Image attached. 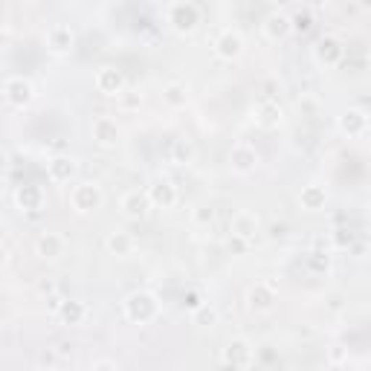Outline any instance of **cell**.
Returning <instances> with one entry per match:
<instances>
[{
    "mask_svg": "<svg viewBox=\"0 0 371 371\" xmlns=\"http://www.w3.org/2000/svg\"><path fill=\"white\" fill-rule=\"evenodd\" d=\"M3 93H6V102H9V105H15V107H27L32 99H35L32 81H29V79H23V76H12V79H6Z\"/></svg>",
    "mask_w": 371,
    "mask_h": 371,
    "instance_id": "277c9868",
    "label": "cell"
},
{
    "mask_svg": "<svg viewBox=\"0 0 371 371\" xmlns=\"http://www.w3.org/2000/svg\"><path fill=\"white\" fill-rule=\"evenodd\" d=\"M107 250L114 255H131L133 253V238L128 232H110L107 235Z\"/></svg>",
    "mask_w": 371,
    "mask_h": 371,
    "instance_id": "cb8c5ba5",
    "label": "cell"
},
{
    "mask_svg": "<svg viewBox=\"0 0 371 371\" xmlns=\"http://www.w3.org/2000/svg\"><path fill=\"white\" fill-rule=\"evenodd\" d=\"M47 47L53 49L55 55L70 53V49H73V29L64 27V23H55V27L47 32Z\"/></svg>",
    "mask_w": 371,
    "mask_h": 371,
    "instance_id": "9a60e30c",
    "label": "cell"
},
{
    "mask_svg": "<svg viewBox=\"0 0 371 371\" xmlns=\"http://www.w3.org/2000/svg\"><path fill=\"white\" fill-rule=\"evenodd\" d=\"M122 96H125V93H122ZM122 105H125V107H137L140 105V96H125V99H122Z\"/></svg>",
    "mask_w": 371,
    "mask_h": 371,
    "instance_id": "f546056e",
    "label": "cell"
},
{
    "mask_svg": "<svg viewBox=\"0 0 371 371\" xmlns=\"http://www.w3.org/2000/svg\"><path fill=\"white\" fill-rule=\"evenodd\" d=\"M64 250H67V241H64V235H58V232H41V238L35 241V253H38L41 258H47V261L61 258Z\"/></svg>",
    "mask_w": 371,
    "mask_h": 371,
    "instance_id": "52a82bcc",
    "label": "cell"
},
{
    "mask_svg": "<svg viewBox=\"0 0 371 371\" xmlns=\"http://www.w3.org/2000/svg\"><path fill=\"white\" fill-rule=\"evenodd\" d=\"M194 322H197V325H215V322H218L215 307H209V305H197V307H194Z\"/></svg>",
    "mask_w": 371,
    "mask_h": 371,
    "instance_id": "484cf974",
    "label": "cell"
},
{
    "mask_svg": "<svg viewBox=\"0 0 371 371\" xmlns=\"http://www.w3.org/2000/svg\"><path fill=\"white\" fill-rule=\"evenodd\" d=\"M212 218H215V212H212L209 206H197V209H194V224L206 227V224H212Z\"/></svg>",
    "mask_w": 371,
    "mask_h": 371,
    "instance_id": "83f0119b",
    "label": "cell"
},
{
    "mask_svg": "<svg viewBox=\"0 0 371 371\" xmlns=\"http://www.w3.org/2000/svg\"><path fill=\"white\" fill-rule=\"evenodd\" d=\"M58 316L67 325H81L88 319V307H84V302H58Z\"/></svg>",
    "mask_w": 371,
    "mask_h": 371,
    "instance_id": "ffe728a7",
    "label": "cell"
},
{
    "mask_svg": "<svg viewBox=\"0 0 371 371\" xmlns=\"http://www.w3.org/2000/svg\"><path fill=\"white\" fill-rule=\"evenodd\" d=\"M15 201L21 209H27V212H35V209H41L44 203V192L38 189V186H23V189H18Z\"/></svg>",
    "mask_w": 371,
    "mask_h": 371,
    "instance_id": "44dd1931",
    "label": "cell"
},
{
    "mask_svg": "<svg viewBox=\"0 0 371 371\" xmlns=\"http://www.w3.org/2000/svg\"><path fill=\"white\" fill-rule=\"evenodd\" d=\"M340 128L348 133V137H360V133H366V128H368V119H366L363 110H348V114L340 119Z\"/></svg>",
    "mask_w": 371,
    "mask_h": 371,
    "instance_id": "d6986e66",
    "label": "cell"
},
{
    "mask_svg": "<svg viewBox=\"0 0 371 371\" xmlns=\"http://www.w3.org/2000/svg\"><path fill=\"white\" fill-rule=\"evenodd\" d=\"M119 137H122V131H119V125H116V119L99 116V119L93 122V140H96L99 145L110 148V145H116V142H119Z\"/></svg>",
    "mask_w": 371,
    "mask_h": 371,
    "instance_id": "8fae6325",
    "label": "cell"
},
{
    "mask_svg": "<svg viewBox=\"0 0 371 371\" xmlns=\"http://www.w3.org/2000/svg\"><path fill=\"white\" fill-rule=\"evenodd\" d=\"M215 53L220 58H227V61H235V58H241L244 53V38L235 29H224L220 32V38L215 41Z\"/></svg>",
    "mask_w": 371,
    "mask_h": 371,
    "instance_id": "9c48e42d",
    "label": "cell"
},
{
    "mask_svg": "<svg viewBox=\"0 0 371 371\" xmlns=\"http://www.w3.org/2000/svg\"><path fill=\"white\" fill-rule=\"evenodd\" d=\"M70 206L76 209L79 215H88V212H96L102 206V189L96 183L84 180V183H76L70 192Z\"/></svg>",
    "mask_w": 371,
    "mask_h": 371,
    "instance_id": "7a4b0ae2",
    "label": "cell"
},
{
    "mask_svg": "<svg viewBox=\"0 0 371 371\" xmlns=\"http://www.w3.org/2000/svg\"><path fill=\"white\" fill-rule=\"evenodd\" d=\"M224 363L232 368H244L253 363V348L246 340H232L227 348H224Z\"/></svg>",
    "mask_w": 371,
    "mask_h": 371,
    "instance_id": "5bb4252c",
    "label": "cell"
},
{
    "mask_svg": "<svg viewBox=\"0 0 371 371\" xmlns=\"http://www.w3.org/2000/svg\"><path fill=\"white\" fill-rule=\"evenodd\" d=\"M76 159L73 157H53L47 163V177L53 183H70L73 177H76Z\"/></svg>",
    "mask_w": 371,
    "mask_h": 371,
    "instance_id": "30bf717a",
    "label": "cell"
},
{
    "mask_svg": "<svg viewBox=\"0 0 371 371\" xmlns=\"http://www.w3.org/2000/svg\"><path fill=\"white\" fill-rule=\"evenodd\" d=\"M157 314H159V302H157L154 293L137 290V293H131L125 299V316L131 319L133 325L151 322V319H157Z\"/></svg>",
    "mask_w": 371,
    "mask_h": 371,
    "instance_id": "6da1fadb",
    "label": "cell"
},
{
    "mask_svg": "<svg viewBox=\"0 0 371 371\" xmlns=\"http://www.w3.org/2000/svg\"><path fill=\"white\" fill-rule=\"evenodd\" d=\"M6 41V32H0V44H3Z\"/></svg>",
    "mask_w": 371,
    "mask_h": 371,
    "instance_id": "d6a6232c",
    "label": "cell"
},
{
    "mask_svg": "<svg viewBox=\"0 0 371 371\" xmlns=\"http://www.w3.org/2000/svg\"><path fill=\"white\" fill-rule=\"evenodd\" d=\"M229 166H232V171H238V175H250V171L258 166V151H255L253 145H246V142L232 145Z\"/></svg>",
    "mask_w": 371,
    "mask_h": 371,
    "instance_id": "5b68a950",
    "label": "cell"
},
{
    "mask_svg": "<svg viewBox=\"0 0 371 371\" xmlns=\"http://www.w3.org/2000/svg\"><path fill=\"white\" fill-rule=\"evenodd\" d=\"M340 55H342V47H340L337 38H322L319 41V47H316V58L319 61H325V64H337Z\"/></svg>",
    "mask_w": 371,
    "mask_h": 371,
    "instance_id": "603a6c76",
    "label": "cell"
},
{
    "mask_svg": "<svg viewBox=\"0 0 371 371\" xmlns=\"http://www.w3.org/2000/svg\"><path fill=\"white\" fill-rule=\"evenodd\" d=\"M166 102L171 107L186 105V88H183V84H168V88H166Z\"/></svg>",
    "mask_w": 371,
    "mask_h": 371,
    "instance_id": "4316f807",
    "label": "cell"
},
{
    "mask_svg": "<svg viewBox=\"0 0 371 371\" xmlns=\"http://www.w3.org/2000/svg\"><path fill=\"white\" fill-rule=\"evenodd\" d=\"M229 229H232L235 238L250 241V238H255V232H258V215H253V212H246V209H241V212H235V215H232Z\"/></svg>",
    "mask_w": 371,
    "mask_h": 371,
    "instance_id": "7c38bea8",
    "label": "cell"
},
{
    "mask_svg": "<svg viewBox=\"0 0 371 371\" xmlns=\"http://www.w3.org/2000/svg\"><path fill=\"white\" fill-rule=\"evenodd\" d=\"M246 299H250V307H253V311L264 314V311H273V305H276V290L270 287V284H255Z\"/></svg>",
    "mask_w": 371,
    "mask_h": 371,
    "instance_id": "e0dca14e",
    "label": "cell"
},
{
    "mask_svg": "<svg viewBox=\"0 0 371 371\" xmlns=\"http://www.w3.org/2000/svg\"><path fill=\"white\" fill-rule=\"evenodd\" d=\"M166 15H168V23L177 32H192L197 23H201V9H197L194 3H168Z\"/></svg>",
    "mask_w": 371,
    "mask_h": 371,
    "instance_id": "3957f363",
    "label": "cell"
},
{
    "mask_svg": "<svg viewBox=\"0 0 371 371\" xmlns=\"http://www.w3.org/2000/svg\"><path fill=\"white\" fill-rule=\"evenodd\" d=\"M6 264H9V250H6L3 244H0V270H3Z\"/></svg>",
    "mask_w": 371,
    "mask_h": 371,
    "instance_id": "4dcf8cb0",
    "label": "cell"
},
{
    "mask_svg": "<svg viewBox=\"0 0 371 371\" xmlns=\"http://www.w3.org/2000/svg\"><path fill=\"white\" fill-rule=\"evenodd\" d=\"M119 209H122V215H125V218L140 220V218H145V215H148V209H151V203H148V194H145V192L131 189V192L122 194Z\"/></svg>",
    "mask_w": 371,
    "mask_h": 371,
    "instance_id": "8992f818",
    "label": "cell"
},
{
    "mask_svg": "<svg viewBox=\"0 0 371 371\" xmlns=\"http://www.w3.org/2000/svg\"><path fill=\"white\" fill-rule=\"evenodd\" d=\"M192 157H194L192 142L177 140L175 142V151H171V163H175V166H186V163H192Z\"/></svg>",
    "mask_w": 371,
    "mask_h": 371,
    "instance_id": "d4e9b609",
    "label": "cell"
},
{
    "mask_svg": "<svg viewBox=\"0 0 371 371\" xmlns=\"http://www.w3.org/2000/svg\"><path fill=\"white\" fill-rule=\"evenodd\" d=\"M325 201H328V194H325V189H322L319 183L305 186L302 194H299V203H302L305 209H311V212H316V209H322V206H325Z\"/></svg>",
    "mask_w": 371,
    "mask_h": 371,
    "instance_id": "ac0fdd59",
    "label": "cell"
},
{
    "mask_svg": "<svg viewBox=\"0 0 371 371\" xmlns=\"http://www.w3.org/2000/svg\"><path fill=\"white\" fill-rule=\"evenodd\" d=\"M90 371H116V363L107 360V357H102V360H93Z\"/></svg>",
    "mask_w": 371,
    "mask_h": 371,
    "instance_id": "f1b7e54d",
    "label": "cell"
},
{
    "mask_svg": "<svg viewBox=\"0 0 371 371\" xmlns=\"http://www.w3.org/2000/svg\"><path fill=\"white\" fill-rule=\"evenodd\" d=\"M255 119H258V125H264V128H276L279 122H281V107L276 102H261L255 110Z\"/></svg>",
    "mask_w": 371,
    "mask_h": 371,
    "instance_id": "7402d4cb",
    "label": "cell"
},
{
    "mask_svg": "<svg viewBox=\"0 0 371 371\" xmlns=\"http://www.w3.org/2000/svg\"><path fill=\"white\" fill-rule=\"evenodd\" d=\"M96 88L99 93L105 96H122V88H125V79H122V73L114 70V67H102L96 73Z\"/></svg>",
    "mask_w": 371,
    "mask_h": 371,
    "instance_id": "4fadbf2b",
    "label": "cell"
},
{
    "mask_svg": "<svg viewBox=\"0 0 371 371\" xmlns=\"http://www.w3.org/2000/svg\"><path fill=\"white\" fill-rule=\"evenodd\" d=\"M35 371H58V368H53V366H41V368H35Z\"/></svg>",
    "mask_w": 371,
    "mask_h": 371,
    "instance_id": "1f68e13d",
    "label": "cell"
},
{
    "mask_svg": "<svg viewBox=\"0 0 371 371\" xmlns=\"http://www.w3.org/2000/svg\"><path fill=\"white\" fill-rule=\"evenodd\" d=\"M293 29V21L284 15V12H273L267 21H264V35L270 41H279V38H287Z\"/></svg>",
    "mask_w": 371,
    "mask_h": 371,
    "instance_id": "2e32d148",
    "label": "cell"
},
{
    "mask_svg": "<svg viewBox=\"0 0 371 371\" xmlns=\"http://www.w3.org/2000/svg\"><path fill=\"white\" fill-rule=\"evenodd\" d=\"M145 194H148V203L157 209H171L177 203V186L171 180H157Z\"/></svg>",
    "mask_w": 371,
    "mask_h": 371,
    "instance_id": "ba28073f",
    "label": "cell"
}]
</instances>
